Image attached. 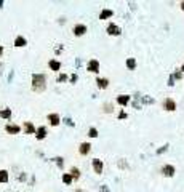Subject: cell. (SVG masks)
I'll return each mask as SVG.
<instances>
[{
    "mask_svg": "<svg viewBox=\"0 0 184 192\" xmlns=\"http://www.w3.org/2000/svg\"><path fill=\"white\" fill-rule=\"evenodd\" d=\"M47 88V77L43 74H32V91L42 93Z\"/></svg>",
    "mask_w": 184,
    "mask_h": 192,
    "instance_id": "6da1fadb",
    "label": "cell"
},
{
    "mask_svg": "<svg viewBox=\"0 0 184 192\" xmlns=\"http://www.w3.org/2000/svg\"><path fill=\"white\" fill-rule=\"evenodd\" d=\"M162 107H163V111H167V112H175L176 107H178V104H176V101L173 99V98L167 96L163 101H162Z\"/></svg>",
    "mask_w": 184,
    "mask_h": 192,
    "instance_id": "7a4b0ae2",
    "label": "cell"
},
{
    "mask_svg": "<svg viewBox=\"0 0 184 192\" xmlns=\"http://www.w3.org/2000/svg\"><path fill=\"white\" fill-rule=\"evenodd\" d=\"M160 173L165 176V178H173V176H175V173H176V168H175L171 163H165V165L160 168Z\"/></svg>",
    "mask_w": 184,
    "mask_h": 192,
    "instance_id": "3957f363",
    "label": "cell"
},
{
    "mask_svg": "<svg viewBox=\"0 0 184 192\" xmlns=\"http://www.w3.org/2000/svg\"><path fill=\"white\" fill-rule=\"evenodd\" d=\"M106 32H107L109 35H114V37H117V35L122 34V29L117 26L115 23H109V24H107V27H106Z\"/></svg>",
    "mask_w": 184,
    "mask_h": 192,
    "instance_id": "277c9868",
    "label": "cell"
},
{
    "mask_svg": "<svg viewBox=\"0 0 184 192\" xmlns=\"http://www.w3.org/2000/svg\"><path fill=\"white\" fill-rule=\"evenodd\" d=\"M72 32H74L75 37H82V35H85L88 32V27L85 26V24H75L74 29H72Z\"/></svg>",
    "mask_w": 184,
    "mask_h": 192,
    "instance_id": "5b68a950",
    "label": "cell"
},
{
    "mask_svg": "<svg viewBox=\"0 0 184 192\" xmlns=\"http://www.w3.org/2000/svg\"><path fill=\"white\" fill-rule=\"evenodd\" d=\"M47 120H48V123L51 126H58L61 123V117H59V114H56V112H51V114L47 115Z\"/></svg>",
    "mask_w": 184,
    "mask_h": 192,
    "instance_id": "8992f818",
    "label": "cell"
},
{
    "mask_svg": "<svg viewBox=\"0 0 184 192\" xmlns=\"http://www.w3.org/2000/svg\"><path fill=\"white\" fill-rule=\"evenodd\" d=\"M87 71H90L91 74H98L99 72V61L98 59H90L88 61V64H87Z\"/></svg>",
    "mask_w": 184,
    "mask_h": 192,
    "instance_id": "52a82bcc",
    "label": "cell"
},
{
    "mask_svg": "<svg viewBox=\"0 0 184 192\" xmlns=\"http://www.w3.org/2000/svg\"><path fill=\"white\" fill-rule=\"evenodd\" d=\"M23 130L26 135H35L37 133V128L32 122H23Z\"/></svg>",
    "mask_w": 184,
    "mask_h": 192,
    "instance_id": "ba28073f",
    "label": "cell"
},
{
    "mask_svg": "<svg viewBox=\"0 0 184 192\" xmlns=\"http://www.w3.org/2000/svg\"><path fill=\"white\" fill-rule=\"evenodd\" d=\"M91 165H93V170L96 175H101L102 170H104V163H102V160H99V158H93L91 160Z\"/></svg>",
    "mask_w": 184,
    "mask_h": 192,
    "instance_id": "9c48e42d",
    "label": "cell"
},
{
    "mask_svg": "<svg viewBox=\"0 0 184 192\" xmlns=\"http://www.w3.org/2000/svg\"><path fill=\"white\" fill-rule=\"evenodd\" d=\"M91 152V144L90 143H87V141H83V143H80V146H79V154L80 155H88Z\"/></svg>",
    "mask_w": 184,
    "mask_h": 192,
    "instance_id": "30bf717a",
    "label": "cell"
},
{
    "mask_svg": "<svg viewBox=\"0 0 184 192\" xmlns=\"http://www.w3.org/2000/svg\"><path fill=\"white\" fill-rule=\"evenodd\" d=\"M5 131L8 135H18L21 131V126L19 125H14V123H6L5 125Z\"/></svg>",
    "mask_w": 184,
    "mask_h": 192,
    "instance_id": "8fae6325",
    "label": "cell"
},
{
    "mask_svg": "<svg viewBox=\"0 0 184 192\" xmlns=\"http://www.w3.org/2000/svg\"><path fill=\"white\" fill-rule=\"evenodd\" d=\"M96 86L99 90H106L109 86V79L106 77H96Z\"/></svg>",
    "mask_w": 184,
    "mask_h": 192,
    "instance_id": "7c38bea8",
    "label": "cell"
},
{
    "mask_svg": "<svg viewBox=\"0 0 184 192\" xmlns=\"http://www.w3.org/2000/svg\"><path fill=\"white\" fill-rule=\"evenodd\" d=\"M47 135H48V131H47V126H39L37 128V133H35V138L39 141H42V139H45Z\"/></svg>",
    "mask_w": 184,
    "mask_h": 192,
    "instance_id": "4fadbf2b",
    "label": "cell"
},
{
    "mask_svg": "<svg viewBox=\"0 0 184 192\" xmlns=\"http://www.w3.org/2000/svg\"><path fill=\"white\" fill-rule=\"evenodd\" d=\"M130 99H131V98L128 96V95H119V96H117V99H115V101H117V104H119V106L125 107L128 103H130Z\"/></svg>",
    "mask_w": 184,
    "mask_h": 192,
    "instance_id": "5bb4252c",
    "label": "cell"
},
{
    "mask_svg": "<svg viewBox=\"0 0 184 192\" xmlns=\"http://www.w3.org/2000/svg\"><path fill=\"white\" fill-rule=\"evenodd\" d=\"M48 67H50L53 72H59V71H61V63H59L58 59H50V61H48Z\"/></svg>",
    "mask_w": 184,
    "mask_h": 192,
    "instance_id": "9a60e30c",
    "label": "cell"
},
{
    "mask_svg": "<svg viewBox=\"0 0 184 192\" xmlns=\"http://www.w3.org/2000/svg\"><path fill=\"white\" fill-rule=\"evenodd\" d=\"M69 173L72 175L74 181H79L80 176H82V173H80V168H79V166H71V168H69Z\"/></svg>",
    "mask_w": 184,
    "mask_h": 192,
    "instance_id": "2e32d148",
    "label": "cell"
},
{
    "mask_svg": "<svg viewBox=\"0 0 184 192\" xmlns=\"http://www.w3.org/2000/svg\"><path fill=\"white\" fill-rule=\"evenodd\" d=\"M27 45V40L23 37V35H16V39H14V46H18V48H23V46Z\"/></svg>",
    "mask_w": 184,
    "mask_h": 192,
    "instance_id": "e0dca14e",
    "label": "cell"
},
{
    "mask_svg": "<svg viewBox=\"0 0 184 192\" xmlns=\"http://www.w3.org/2000/svg\"><path fill=\"white\" fill-rule=\"evenodd\" d=\"M114 16V11L109 8H104L101 13H99V19H107V18H112Z\"/></svg>",
    "mask_w": 184,
    "mask_h": 192,
    "instance_id": "ac0fdd59",
    "label": "cell"
},
{
    "mask_svg": "<svg viewBox=\"0 0 184 192\" xmlns=\"http://www.w3.org/2000/svg\"><path fill=\"white\" fill-rule=\"evenodd\" d=\"M61 179H62V183H64L66 186H71V184L74 183V178H72V175H71V173H64Z\"/></svg>",
    "mask_w": 184,
    "mask_h": 192,
    "instance_id": "d6986e66",
    "label": "cell"
},
{
    "mask_svg": "<svg viewBox=\"0 0 184 192\" xmlns=\"http://www.w3.org/2000/svg\"><path fill=\"white\" fill-rule=\"evenodd\" d=\"M8 179H10L8 171H6V170H0V183L5 184V183H8Z\"/></svg>",
    "mask_w": 184,
    "mask_h": 192,
    "instance_id": "ffe728a7",
    "label": "cell"
},
{
    "mask_svg": "<svg viewBox=\"0 0 184 192\" xmlns=\"http://www.w3.org/2000/svg\"><path fill=\"white\" fill-rule=\"evenodd\" d=\"M0 117L2 118H11V109H10V107H6V109H2L0 111Z\"/></svg>",
    "mask_w": 184,
    "mask_h": 192,
    "instance_id": "44dd1931",
    "label": "cell"
},
{
    "mask_svg": "<svg viewBox=\"0 0 184 192\" xmlns=\"http://www.w3.org/2000/svg\"><path fill=\"white\" fill-rule=\"evenodd\" d=\"M127 67L130 69V71H135L136 69V59L135 58H128L127 59Z\"/></svg>",
    "mask_w": 184,
    "mask_h": 192,
    "instance_id": "7402d4cb",
    "label": "cell"
},
{
    "mask_svg": "<svg viewBox=\"0 0 184 192\" xmlns=\"http://www.w3.org/2000/svg\"><path fill=\"white\" fill-rule=\"evenodd\" d=\"M98 135H99V133H98V130L95 128V126H91V128L88 130V136H90V138H98Z\"/></svg>",
    "mask_w": 184,
    "mask_h": 192,
    "instance_id": "603a6c76",
    "label": "cell"
},
{
    "mask_svg": "<svg viewBox=\"0 0 184 192\" xmlns=\"http://www.w3.org/2000/svg\"><path fill=\"white\" fill-rule=\"evenodd\" d=\"M173 77H175L176 80H181V79H183V72L181 71H176L175 74H173Z\"/></svg>",
    "mask_w": 184,
    "mask_h": 192,
    "instance_id": "cb8c5ba5",
    "label": "cell"
},
{
    "mask_svg": "<svg viewBox=\"0 0 184 192\" xmlns=\"http://www.w3.org/2000/svg\"><path fill=\"white\" fill-rule=\"evenodd\" d=\"M66 80H67V75H66V74H59V75H58V82H66Z\"/></svg>",
    "mask_w": 184,
    "mask_h": 192,
    "instance_id": "d4e9b609",
    "label": "cell"
},
{
    "mask_svg": "<svg viewBox=\"0 0 184 192\" xmlns=\"http://www.w3.org/2000/svg\"><path fill=\"white\" fill-rule=\"evenodd\" d=\"M114 111V107L110 106V104L107 103V104H104V112H112Z\"/></svg>",
    "mask_w": 184,
    "mask_h": 192,
    "instance_id": "484cf974",
    "label": "cell"
},
{
    "mask_svg": "<svg viewBox=\"0 0 184 192\" xmlns=\"http://www.w3.org/2000/svg\"><path fill=\"white\" fill-rule=\"evenodd\" d=\"M127 117H128L127 112H125V111H120V114H119V118H120V120H123V118H127Z\"/></svg>",
    "mask_w": 184,
    "mask_h": 192,
    "instance_id": "4316f807",
    "label": "cell"
},
{
    "mask_svg": "<svg viewBox=\"0 0 184 192\" xmlns=\"http://www.w3.org/2000/svg\"><path fill=\"white\" fill-rule=\"evenodd\" d=\"M173 85H175V77L170 75V79H168V86H173Z\"/></svg>",
    "mask_w": 184,
    "mask_h": 192,
    "instance_id": "83f0119b",
    "label": "cell"
},
{
    "mask_svg": "<svg viewBox=\"0 0 184 192\" xmlns=\"http://www.w3.org/2000/svg\"><path fill=\"white\" fill-rule=\"evenodd\" d=\"M167 149H168V144H167V146H163V147H162V149H159V151H157V154H162V152H165Z\"/></svg>",
    "mask_w": 184,
    "mask_h": 192,
    "instance_id": "f1b7e54d",
    "label": "cell"
},
{
    "mask_svg": "<svg viewBox=\"0 0 184 192\" xmlns=\"http://www.w3.org/2000/svg\"><path fill=\"white\" fill-rule=\"evenodd\" d=\"M71 82H72V83H75V82H77V75H75V74L71 75Z\"/></svg>",
    "mask_w": 184,
    "mask_h": 192,
    "instance_id": "f546056e",
    "label": "cell"
},
{
    "mask_svg": "<svg viewBox=\"0 0 184 192\" xmlns=\"http://www.w3.org/2000/svg\"><path fill=\"white\" fill-rule=\"evenodd\" d=\"M179 8H181L183 11H184V2H181V3H179Z\"/></svg>",
    "mask_w": 184,
    "mask_h": 192,
    "instance_id": "4dcf8cb0",
    "label": "cell"
},
{
    "mask_svg": "<svg viewBox=\"0 0 184 192\" xmlns=\"http://www.w3.org/2000/svg\"><path fill=\"white\" fill-rule=\"evenodd\" d=\"M2 55H3V46L0 45V58H2Z\"/></svg>",
    "mask_w": 184,
    "mask_h": 192,
    "instance_id": "1f68e13d",
    "label": "cell"
},
{
    "mask_svg": "<svg viewBox=\"0 0 184 192\" xmlns=\"http://www.w3.org/2000/svg\"><path fill=\"white\" fill-rule=\"evenodd\" d=\"M74 192H85V191H83V189H79V187H77V189L74 191Z\"/></svg>",
    "mask_w": 184,
    "mask_h": 192,
    "instance_id": "d6a6232c",
    "label": "cell"
},
{
    "mask_svg": "<svg viewBox=\"0 0 184 192\" xmlns=\"http://www.w3.org/2000/svg\"><path fill=\"white\" fill-rule=\"evenodd\" d=\"M179 71H181L183 74H184V64H183V66H181V69H179Z\"/></svg>",
    "mask_w": 184,
    "mask_h": 192,
    "instance_id": "836d02e7",
    "label": "cell"
}]
</instances>
